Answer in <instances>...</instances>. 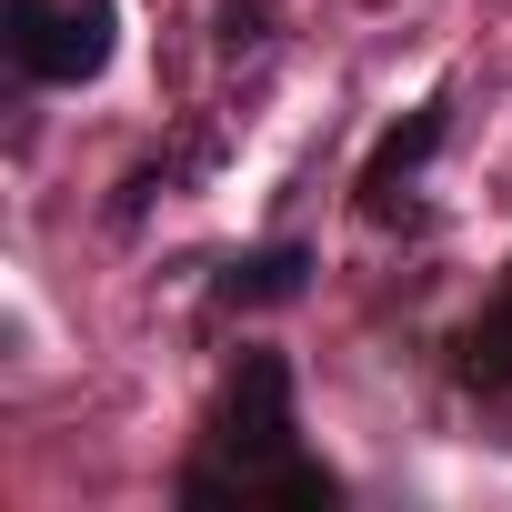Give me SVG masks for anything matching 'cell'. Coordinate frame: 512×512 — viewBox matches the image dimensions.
Returning <instances> with one entry per match:
<instances>
[{
  "label": "cell",
  "mask_w": 512,
  "mask_h": 512,
  "mask_svg": "<svg viewBox=\"0 0 512 512\" xmlns=\"http://www.w3.org/2000/svg\"><path fill=\"white\" fill-rule=\"evenodd\" d=\"M452 141V101L432 91V101H412V121H392L382 141H372V161H362V221H402L412 211V181H422V161Z\"/></svg>",
  "instance_id": "obj_3"
},
{
  "label": "cell",
  "mask_w": 512,
  "mask_h": 512,
  "mask_svg": "<svg viewBox=\"0 0 512 512\" xmlns=\"http://www.w3.org/2000/svg\"><path fill=\"white\" fill-rule=\"evenodd\" d=\"M181 502H302V512L342 502V482L292 452V362L282 352H241V372L211 412V452L181 472Z\"/></svg>",
  "instance_id": "obj_1"
},
{
  "label": "cell",
  "mask_w": 512,
  "mask_h": 512,
  "mask_svg": "<svg viewBox=\"0 0 512 512\" xmlns=\"http://www.w3.org/2000/svg\"><path fill=\"white\" fill-rule=\"evenodd\" d=\"M452 382H462V392H512V292L482 302V312L462 322V342H452Z\"/></svg>",
  "instance_id": "obj_5"
},
{
  "label": "cell",
  "mask_w": 512,
  "mask_h": 512,
  "mask_svg": "<svg viewBox=\"0 0 512 512\" xmlns=\"http://www.w3.org/2000/svg\"><path fill=\"white\" fill-rule=\"evenodd\" d=\"M302 292H312V251H302V241H262V251H241V262L211 282L221 312H282V302H302Z\"/></svg>",
  "instance_id": "obj_4"
},
{
  "label": "cell",
  "mask_w": 512,
  "mask_h": 512,
  "mask_svg": "<svg viewBox=\"0 0 512 512\" xmlns=\"http://www.w3.org/2000/svg\"><path fill=\"white\" fill-rule=\"evenodd\" d=\"M211 41L241 61V51H262L272 41V0H221V21H211Z\"/></svg>",
  "instance_id": "obj_6"
},
{
  "label": "cell",
  "mask_w": 512,
  "mask_h": 512,
  "mask_svg": "<svg viewBox=\"0 0 512 512\" xmlns=\"http://www.w3.org/2000/svg\"><path fill=\"white\" fill-rule=\"evenodd\" d=\"M121 51V11L111 0H11V61L41 91H81L101 81Z\"/></svg>",
  "instance_id": "obj_2"
}]
</instances>
